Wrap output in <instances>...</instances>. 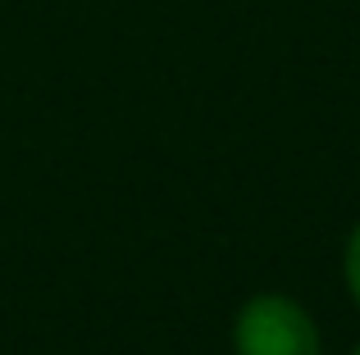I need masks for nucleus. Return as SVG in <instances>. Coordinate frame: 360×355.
Wrapping results in <instances>:
<instances>
[{"label":"nucleus","instance_id":"nucleus-1","mask_svg":"<svg viewBox=\"0 0 360 355\" xmlns=\"http://www.w3.org/2000/svg\"><path fill=\"white\" fill-rule=\"evenodd\" d=\"M238 355H319V328L288 296H251L233 323Z\"/></svg>","mask_w":360,"mask_h":355},{"label":"nucleus","instance_id":"nucleus-2","mask_svg":"<svg viewBox=\"0 0 360 355\" xmlns=\"http://www.w3.org/2000/svg\"><path fill=\"white\" fill-rule=\"evenodd\" d=\"M342 278H347V292L356 296L360 305V223L352 228V237H347V255H342Z\"/></svg>","mask_w":360,"mask_h":355},{"label":"nucleus","instance_id":"nucleus-3","mask_svg":"<svg viewBox=\"0 0 360 355\" xmlns=\"http://www.w3.org/2000/svg\"><path fill=\"white\" fill-rule=\"evenodd\" d=\"M352 355H360V347H356V351H352Z\"/></svg>","mask_w":360,"mask_h":355}]
</instances>
